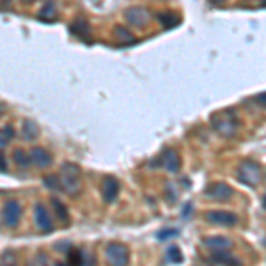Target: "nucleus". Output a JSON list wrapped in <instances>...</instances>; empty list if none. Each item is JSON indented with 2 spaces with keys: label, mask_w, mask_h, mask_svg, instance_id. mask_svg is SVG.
Returning a JSON list of instances; mask_svg holds the SVG:
<instances>
[{
  "label": "nucleus",
  "mask_w": 266,
  "mask_h": 266,
  "mask_svg": "<svg viewBox=\"0 0 266 266\" xmlns=\"http://www.w3.org/2000/svg\"><path fill=\"white\" fill-rule=\"evenodd\" d=\"M68 259H69V266H84V254H82V250L71 249L68 252Z\"/></svg>",
  "instance_id": "obj_23"
},
{
  "label": "nucleus",
  "mask_w": 266,
  "mask_h": 266,
  "mask_svg": "<svg viewBox=\"0 0 266 266\" xmlns=\"http://www.w3.org/2000/svg\"><path fill=\"white\" fill-rule=\"evenodd\" d=\"M206 220L215 226H222V227H233L236 226L238 217L231 211H224V210H211L206 213Z\"/></svg>",
  "instance_id": "obj_5"
},
{
  "label": "nucleus",
  "mask_w": 266,
  "mask_h": 266,
  "mask_svg": "<svg viewBox=\"0 0 266 266\" xmlns=\"http://www.w3.org/2000/svg\"><path fill=\"white\" fill-rule=\"evenodd\" d=\"M12 160H14V163H16L18 167H21V169H27V167L30 165V156H28L23 149L14 151V153H12Z\"/></svg>",
  "instance_id": "obj_18"
},
{
  "label": "nucleus",
  "mask_w": 266,
  "mask_h": 266,
  "mask_svg": "<svg viewBox=\"0 0 266 266\" xmlns=\"http://www.w3.org/2000/svg\"><path fill=\"white\" fill-rule=\"evenodd\" d=\"M21 2H25V4H28V2H34V0H21Z\"/></svg>",
  "instance_id": "obj_32"
},
{
  "label": "nucleus",
  "mask_w": 266,
  "mask_h": 266,
  "mask_svg": "<svg viewBox=\"0 0 266 266\" xmlns=\"http://www.w3.org/2000/svg\"><path fill=\"white\" fill-rule=\"evenodd\" d=\"M57 266H68V265H66V263H59Z\"/></svg>",
  "instance_id": "obj_33"
},
{
  "label": "nucleus",
  "mask_w": 266,
  "mask_h": 266,
  "mask_svg": "<svg viewBox=\"0 0 266 266\" xmlns=\"http://www.w3.org/2000/svg\"><path fill=\"white\" fill-rule=\"evenodd\" d=\"M55 250H59V252H69V250H71V243H69V242L57 243V245H55Z\"/></svg>",
  "instance_id": "obj_28"
},
{
  "label": "nucleus",
  "mask_w": 266,
  "mask_h": 266,
  "mask_svg": "<svg viewBox=\"0 0 266 266\" xmlns=\"http://www.w3.org/2000/svg\"><path fill=\"white\" fill-rule=\"evenodd\" d=\"M7 142H9V138L4 135V132H0V147H5V145H7Z\"/></svg>",
  "instance_id": "obj_31"
},
{
  "label": "nucleus",
  "mask_w": 266,
  "mask_h": 266,
  "mask_svg": "<svg viewBox=\"0 0 266 266\" xmlns=\"http://www.w3.org/2000/svg\"><path fill=\"white\" fill-rule=\"evenodd\" d=\"M125 18L133 27H145L151 20V12L144 7H130L125 11Z\"/></svg>",
  "instance_id": "obj_6"
},
{
  "label": "nucleus",
  "mask_w": 266,
  "mask_h": 266,
  "mask_svg": "<svg viewBox=\"0 0 266 266\" xmlns=\"http://www.w3.org/2000/svg\"><path fill=\"white\" fill-rule=\"evenodd\" d=\"M161 165L165 167L169 172H179V169H181V158H179V154L176 153L174 149H167L163 151V154H161Z\"/></svg>",
  "instance_id": "obj_12"
},
{
  "label": "nucleus",
  "mask_w": 266,
  "mask_h": 266,
  "mask_svg": "<svg viewBox=\"0 0 266 266\" xmlns=\"http://www.w3.org/2000/svg\"><path fill=\"white\" fill-rule=\"evenodd\" d=\"M55 14H57V9H55V4H53V2H48V4L44 5V7L39 11V16L46 18V20H50V18H55Z\"/></svg>",
  "instance_id": "obj_25"
},
{
  "label": "nucleus",
  "mask_w": 266,
  "mask_h": 266,
  "mask_svg": "<svg viewBox=\"0 0 266 266\" xmlns=\"http://www.w3.org/2000/svg\"><path fill=\"white\" fill-rule=\"evenodd\" d=\"M0 2H9V0H0Z\"/></svg>",
  "instance_id": "obj_34"
},
{
  "label": "nucleus",
  "mask_w": 266,
  "mask_h": 266,
  "mask_svg": "<svg viewBox=\"0 0 266 266\" xmlns=\"http://www.w3.org/2000/svg\"><path fill=\"white\" fill-rule=\"evenodd\" d=\"M21 217V206L18 201H9L4 206V224L7 227H16Z\"/></svg>",
  "instance_id": "obj_7"
},
{
  "label": "nucleus",
  "mask_w": 266,
  "mask_h": 266,
  "mask_svg": "<svg viewBox=\"0 0 266 266\" xmlns=\"http://www.w3.org/2000/svg\"><path fill=\"white\" fill-rule=\"evenodd\" d=\"M61 185L62 190H64L66 194L69 195H75L78 194V190L82 188V172H80V167L75 165V163H64L61 167Z\"/></svg>",
  "instance_id": "obj_1"
},
{
  "label": "nucleus",
  "mask_w": 266,
  "mask_h": 266,
  "mask_svg": "<svg viewBox=\"0 0 266 266\" xmlns=\"http://www.w3.org/2000/svg\"><path fill=\"white\" fill-rule=\"evenodd\" d=\"M0 266H18V256L14 250H5L0 256Z\"/></svg>",
  "instance_id": "obj_19"
},
{
  "label": "nucleus",
  "mask_w": 266,
  "mask_h": 266,
  "mask_svg": "<svg viewBox=\"0 0 266 266\" xmlns=\"http://www.w3.org/2000/svg\"><path fill=\"white\" fill-rule=\"evenodd\" d=\"M114 34H116V37H117V41L119 43H132L133 41V36L130 34V30L126 27H121V25H117L116 28H114Z\"/></svg>",
  "instance_id": "obj_21"
},
{
  "label": "nucleus",
  "mask_w": 266,
  "mask_h": 266,
  "mask_svg": "<svg viewBox=\"0 0 266 266\" xmlns=\"http://www.w3.org/2000/svg\"><path fill=\"white\" fill-rule=\"evenodd\" d=\"M263 167L259 165V163H256V161H242L238 167V170H236V176H238V179L242 183H245V185L249 186H258L259 183L263 181Z\"/></svg>",
  "instance_id": "obj_2"
},
{
  "label": "nucleus",
  "mask_w": 266,
  "mask_h": 266,
  "mask_svg": "<svg viewBox=\"0 0 266 266\" xmlns=\"http://www.w3.org/2000/svg\"><path fill=\"white\" fill-rule=\"evenodd\" d=\"M204 195L206 197H210L211 201H218V202H224V201H229L233 197V188H231L227 183H211V185L206 186L204 190Z\"/></svg>",
  "instance_id": "obj_4"
},
{
  "label": "nucleus",
  "mask_w": 266,
  "mask_h": 266,
  "mask_svg": "<svg viewBox=\"0 0 266 266\" xmlns=\"http://www.w3.org/2000/svg\"><path fill=\"white\" fill-rule=\"evenodd\" d=\"M215 128L224 137H233L238 130V123H236V119H231V117H217Z\"/></svg>",
  "instance_id": "obj_13"
},
{
  "label": "nucleus",
  "mask_w": 266,
  "mask_h": 266,
  "mask_svg": "<svg viewBox=\"0 0 266 266\" xmlns=\"http://www.w3.org/2000/svg\"><path fill=\"white\" fill-rule=\"evenodd\" d=\"M167 258H169L170 263H176V265L183 263V252H181V249H179L177 245L169 247V250H167Z\"/></svg>",
  "instance_id": "obj_24"
},
{
  "label": "nucleus",
  "mask_w": 266,
  "mask_h": 266,
  "mask_svg": "<svg viewBox=\"0 0 266 266\" xmlns=\"http://www.w3.org/2000/svg\"><path fill=\"white\" fill-rule=\"evenodd\" d=\"M28 156H30V163H34L39 169H46V167L52 165V154L43 147H32Z\"/></svg>",
  "instance_id": "obj_11"
},
{
  "label": "nucleus",
  "mask_w": 266,
  "mask_h": 266,
  "mask_svg": "<svg viewBox=\"0 0 266 266\" xmlns=\"http://www.w3.org/2000/svg\"><path fill=\"white\" fill-rule=\"evenodd\" d=\"M177 236V231L176 229H163L161 233H158V240L163 242V240H169V238H176Z\"/></svg>",
  "instance_id": "obj_26"
},
{
  "label": "nucleus",
  "mask_w": 266,
  "mask_h": 266,
  "mask_svg": "<svg viewBox=\"0 0 266 266\" xmlns=\"http://www.w3.org/2000/svg\"><path fill=\"white\" fill-rule=\"evenodd\" d=\"M52 206H53V210H55L57 218H59V220H62L66 226H68V224H69V213H68V210H66V206L55 197L52 199Z\"/></svg>",
  "instance_id": "obj_16"
},
{
  "label": "nucleus",
  "mask_w": 266,
  "mask_h": 266,
  "mask_svg": "<svg viewBox=\"0 0 266 266\" xmlns=\"http://www.w3.org/2000/svg\"><path fill=\"white\" fill-rule=\"evenodd\" d=\"M2 132H4V135L9 138V140H11V138L14 137V130H12V126H5V128L2 130Z\"/></svg>",
  "instance_id": "obj_30"
},
{
  "label": "nucleus",
  "mask_w": 266,
  "mask_h": 266,
  "mask_svg": "<svg viewBox=\"0 0 266 266\" xmlns=\"http://www.w3.org/2000/svg\"><path fill=\"white\" fill-rule=\"evenodd\" d=\"M105 258L109 266H128L130 265V250L123 243H110L105 250Z\"/></svg>",
  "instance_id": "obj_3"
},
{
  "label": "nucleus",
  "mask_w": 266,
  "mask_h": 266,
  "mask_svg": "<svg viewBox=\"0 0 266 266\" xmlns=\"http://www.w3.org/2000/svg\"><path fill=\"white\" fill-rule=\"evenodd\" d=\"M119 195V181L116 177L107 176L103 181H101V197L105 202H114Z\"/></svg>",
  "instance_id": "obj_8"
},
{
  "label": "nucleus",
  "mask_w": 266,
  "mask_h": 266,
  "mask_svg": "<svg viewBox=\"0 0 266 266\" xmlns=\"http://www.w3.org/2000/svg\"><path fill=\"white\" fill-rule=\"evenodd\" d=\"M7 170V161H5L4 153H0V172H5Z\"/></svg>",
  "instance_id": "obj_29"
},
{
  "label": "nucleus",
  "mask_w": 266,
  "mask_h": 266,
  "mask_svg": "<svg viewBox=\"0 0 266 266\" xmlns=\"http://www.w3.org/2000/svg\"><path fill=\"white\" fill-rule=\"evenodd\" d=\"M89 23L85 20H77L75 23L71 25V32L75 34V36H85V34H89Z\"/></svg>",
  "instance_id": "obj_22"
},
{
  "label": "nucleus",
  "mask_w": 266,
  "mask_h": 266,
  "mask_svg": "<svg viewBox=\"0 0 266 266\" xmlns=\"http://www.w3.org/2000/svg\"><path fill=\"white\" fill-rule=\"evenodd\" d=\"M158 21L165 28H172L179 23V18H177L174 12H161V14H158Z\"/></svg>",
  "instance_id": "obj_17"
},
{
  "label": "nucleus",
  "mask_w": 266,
  "mask_h": 266,
  "mask_svg": "<svg viewBox=\"0 0 266 266\" xmlns=\"http://www.w3.org/2000/svg\"><path fill=\"white\" fill-rule=\"evenodd\" d=\"M213 263L215 265H222V266H243V263L238 258L231 256L229 252H213Z\"/></svg>",
  "instance_id": "obj_14"
},
{
  "label": "nucleus",
  "mask_w": 266,
  "mask_h": 266,
  "mask_svg": "<svg viewBox=\"0 0 266 266\" xmlns=\"http://www.w3.org/2000/svg\"><path fill=\"white\" fill-rule=\"evenodd\" d=\"M21 133H23V138L34 140V138L39 137V126H37L32 119H25L23 126H21Z\"/></svg>",
  "instance_id": "obj_15"
},
{
  "label": "nucleus",
  "mask_w": 266,
  "mask_h": 266,
  "mask_svg": "<svg viewBox=\"0 0 266 266\" xmlns=\"http://www.w3.org/2000/svg\"><path fill=\"white\" fill-rule=\"evenodd\" d=\"M32 265L34 266H48V258H46L44 254H37L36 259L32 261Z\"/></svg>",
  "instance_id": "obj_27"
},
{
  "label": "nucleus",
  "mask_w": 266,
  "mask_h": 266,
  "mask_svg": "<svg viewBox=\"0 0 266 266\" xmlns=\"http://www.w3.org/2000/svg\"><path fill=\"white\" fill-rule=\"evenodd\" d=\"M217 2H220V0H217Z\"/></svg>",
  "instance_id": "obj_35"
},
{
  "label": "nucleus",
  "mask_w": 266,
  "mask_h": 266,
  "mask_svg": "<svg viewBox=\"0 0 266 266\" xmlns=\"http://www.w3.org/2000/svg\"><path fill=\"white\" fill-rule=\"evenodd\" d=\"M202 243L211 252H229L231 247H233V242L229 238H226V236H210V238L202 240Z\"/></svg>",
  "instance_id": "obj_10"
},
{
  "label": "nucleus",
  "mask_w": 266,
  "mask_h": 266,
  "mask_svg": "<svg viewBox=\"0 0 266 266\" xmlns=\"http://www.w3.org/2000/svg\"><path fill=\"white\" fill-rule=\"evenodd\" d=\"M43 183H44V186H46V188H48V190H53V192H61V190H62L61 179H59V176H55V174L44 176Z\"/></svg>",
  "instance_id": "obj_20"
},
{
  "label": "nucleus",
  "mask_w": 266,
  "mask_h": 266,
  "mask_svg": "<svg viewBox=\"0 0 266 266\" xmlns=\"http://www.w3.org/2000/svg\"><path fill=\"white\" fill-rule=\"evenodd\" d=\"M34 218H36V226L41 231H44V233L53 231V220L50 218V213L44 204H36V208H34Z\"/></svg>",
  "instance_id": "obj_9"
}]
</instances>
